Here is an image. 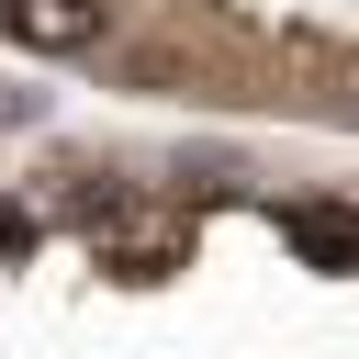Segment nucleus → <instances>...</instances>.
Returning <instances> with one entry per match:
<instances>
[{
    "mask_svg": "<svg viewBox=\"0 0 359 359\" xmlns=\"http://www.w3.org/2000/svg\"><path fill=\"white\" fill-rule=\"evenodd\" d=\"M280 236H292V258H314V269H359V213H348V202H292Z\"/></svg>",
    "mask_w": 359,
    "mask_h": 359,
    "instance_id": "nucleus-2",
    "label": "nucleus"
},
{
    "mask_svg": "<svg viewBox=\"0 0 359 359\" xmlns=\"http://www.w3.org/2000/svg\"><path fill=\"white\" fill-rule=\"evenodd\" d=\"M0 112H22V101H0Z\"/></svg>",
    "mask_w": 359,
    "mask_h": 359,
    "instance_id": "nucleus-4",
    "label": "nucleus"
},
{
    "mask_svg": "<svg viewBox=\"0 0 359 359\" xmlns=\"http://www.w3.org/2000/svg\"><path fill=\"white\" fill-rule=\"evenodd\" d=\"M22 247H34V213H11V202H0V258H22Z\"/></svg>",
    "mask_w": 359,
    "mask_h": 359,
    "instance_id": "nucleus-3",
    "label": "nucleus"
},
{
    "mask_svg": "<svg viewBox=\"0 0 359 359\" xmlns=\"http://www.w3.org/2000/svg\"><path fill=\"white\" fill-rule=\"evenodd\" d=\"M0 22H11V45H34V56L101 45V0H0Z\"/></svg>",
    "mask_w": 359,
    "mask_h": 359,
    "instance_id": "nucleus-1",
    "label": "nucleus"
}]
</instances>
